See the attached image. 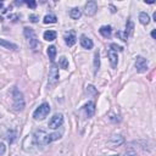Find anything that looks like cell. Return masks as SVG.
<instances>
[{
  "instance_id": "obj_14",
  "label": "cell",
  "mask_w": 156,
  "mask_h": 156,
  "mask_svg": "<svg viewBox=\"0 0 156 156\" xmlns=\"http://www.w3.org/2000/svg\"><path fill=\"white\" fill-rule=\"evenodd\" d=\"M99 32L104 38H110L112 34V28H111V26H101Z\"/></svg>"
},
{
  "instance_id": "obj_17",
  "label": "cell",
  "mask_w": 156,
  "mask_h": 156,
  "mask_svg": "<svg viewBox=\"0 0 156 156\" xmlns=\"http://www.w3.org/2000/svg\"><path fill=\"white\" fill-rule=\"evenodd\" d=\"M80 15H82V11H80L79 7H73V9L69 11V16H71L72 20H78V18L80 17Z\"/></svg>"
},
{
  "instance_id": "obj_13",
  "label": "cell",
  "mask_w": 156,
  "mask_h": 156,
  "mask_svg": "<svg viewBox=\"0 0 156 156\" xmlns=\"http://www.w3.org/2000/svg\"><path fill=\"white\" fill-rule=\"evenodd\" d=\"M124 143V138L122 135H112L110 139V144L112 146H119Z\"/></svg>"
},
{
  "instance_id": "obj_3",
  "label": "cell",
  "mask_w": 156,
  "mask_h": 156,
  "mask_svg": "<svg viewBox=\"0 0 156 156\" xmlns=\"http://www.w3.org/2000/svg\"><path fill=\"white\" fill-rule=\"evenodd\" d=\"M23 34H24V37H26V39L28 41L29 48L33 49V50H37L38 46H39V41H38V38H37V34L34 33V30L32 28L26 27L24 30H23Z\"/></svg>"
},
{
  "instance_id": "obj_2",
  "label": "cell",
  "mask_w": 156,
  "mask_h": 156,
  "mask_svg": "<svg viewBox=\"0 0 156 156\" xmlns=\"http://www.w3.org/2000/svg\"><path fill=\"white\" fill-rule=\"evenodd\" d=\"M12 99H13V110L15 111H23L24 106H26V102H24V98H23V94L18 90V88H13L12 90Z\"/></svg>"
},
{
  "instance_id": "obj_1",
  "label": "cell",
  "mask_w": 156,
  "mask_h": 156,
  "mask_svg": "<svg viewBox=\"0 0 156 156\" xmlns=\"http://www.w3.org/2000/svg\"><path fill=\"white\" fill-rule=\"evenodd\" d=\"M61 138V133H48L43 129H38L33 134V140L37 145H48Z\"/></svg>"
},
{
  "instance_id": "obj_8",
  "label": "cell",
  "mask_w": 156,
  "mask_h": 156,
  "mask_svg": "<svg viewBox=\"0 0 156 156\" xmlns=\"http://www.w3.org/2000/svg\"><path fill=\"white\" fill-rule=\"evenodd\" d=\"M98 11V5L95 1H88L85 4V15L87 16H94Z\"/></svg>"
},
{
  "instance_id": "obj_23",
  "label": "cell",
  "mask_w": 156,
  "mask_h": 156,
  "mask_svg": "<svg viewBox=\"0 0 156 156\" xmlns=\"http://www.w3.org/2000/svg\"><path fill=\"white\" fill-rule=\"evenodd\" d=\"M58 66H60L61 68H63V69H67V68H68V60H67L65 56L60 57V60H58Z\"/></svg>"
},
{
  "instance_id": "obj_31",
  "label": "cell",
  "mask_w": 156,
  "mask_h": 156,
  "mask_svg": "<svg viewBox=\"0 0 156 156\" xmlns=\"http://www.w3.org/2000/svg\"><path fill=\"white\" fill-rule=\"evenodd\" d=\"M145 2H147V4H154L155 1H154V0H149V1H145Z\"/></svg>"
},
{
  "instance_id": "obj_19",
  "label": "cell",
  "mask_w": 156,
  "mask_h": 156,
  "mask_svg": "<svg viewBox=\"0 0 156 156\" xmlns=\"http://www.w3.org/2000/svg\"><path fill=\"white\" fill-rule=\"evenodd\" d=\"M99 67H100V54H99V51H95V54H94V73H96L99 71Z\"/></svg>"
},
{
  "instance_id": "obj_15",
  "label": "cell",
  "mask_w": 156,
  "mask_h": 156,
  "mask_svg": "<svg viewBox=\"0 0 156 156\" xmlns=\"http://www.w3.org/2000/svg\"><path fill=\"white\" fill-rule=\"evenodd\" d=\"M0 46H2L5 49H9V50H17L18 49V46L16 44H13L11 41H7L5 39H0Z\"/></svg>"
},
{
  "instance_id": "obj_11",
  "label": "cell",
  "mask_w": 156,
  "mask_h": 156,
  "mask_svg": "<svg viewBox=\"0 0 156 156\" xmlns=\"http://www.w3.org/2000/svg\"><path fill=\"white\" fill-rule=\"evenodd\" d=\"M107 56H108V60H110V63H111V66H112L113 68H116V67H117V62H118L117 52L110 49V50L107 51Z\"/></svg>"
},
{
  "instance_id": "obj_12",
  "label": "cell",
  "mask_w": 156,
  "mask_h": 156,
  "mask_svg": "<svg viewBox=\"0 0 156 156\" xmlns=\"http://www.w3.org/2000/svg\"><path fill=\"white\" fill-rule=\"evenodd\" d=\"M80 45H82L84 49H88V50H89V49L93 48L94 44H93V40H91L90 38H88L87 35L83 34V35H80Z\"/></svg>"
},
{
  "instance_id": "obj_29",
  "label": "cell",
  "mask_w": 156,
  "mask_h": 156,
  "mask_svg": "<svg viewBox=\"0 0 156 156\" xmlns=\"http://www.w3.org/2000/svg\"><path fill=\"white\" fill-rule=\"evenodd\" d=\"M38 18H39V17H38L37 15H30V16H29V21H30V22H34V23L38 21Z\"/></svg>"
},
{
  "instance_id": "obj_27",
  "label": "cell",
  "mask_w": 156,
  "mask_h": 156,
  "mask_svg": "<svg viewBox=\"0 0 156 156\" xmlns=\"http://www.w3.org/2000/svg\"><path fill=\"white\" fill-rule=\"evenodd\" d=\"M123 156H136V152H135L133 149H128V150L124 152Z\"/></svg>"
},
{
  "instance_id": "obj_32",
  "label": "cell",
  "mask_w": 156,
  "mask_h": 156,
  "mask_svg": "<svg viewBox=\"0 0 156 156\" xmlns=\"http://www.w3.org/2000/svg\"><path fill=\"white\" fill-rule=\"evenodd\" d=\"M2 6H4V4H2V1H0V10L2 9Z\"/></svg>"
},
{
  "instance_id": "obj_18",
  "label": "cell",
  "mask_w": 156,
  "mask_h": 156,
  "mask_svg": "<svg viewBox=\"0 0 156 156\" xmlns=\"http://www.w3.org/2000/svg\"><path fill=\"white\" fill-rule=\"evenodd\" d=\"M139 22L141 23V24H149V22H150V17H149V15L146 13V12H140L139 13Z\"/></svg>"
},
{
  "instance_id": "obj_20",
  "label": "cell",
  "mask_w": 156,
  "mask_h": 156,
  "mask_svg": "<svg viewBox=\"0 0 156 156\" xmlns=\"http://www.w3.org/2000/svg\"><path fill=\"white\" fill-rule=\"evenodd\" d=\"M48 56H49V58L54 62L55 56H56V48H55L54 45H50V46L48 48Z\"/></svg>"
},
{
  "instance_id": "obj_30",
  "label": "cell",
  "mask_w": 156,
  "mask_h": 156,
  "mask_svg": "<svg viewBox=\"0 0 156 156\" xmlns=\"http://www.w3.org/2000/svg\"><path fill=\"white\" fill-rule=\"evenodd\" d=\"M151 37L155 39V37H156V30H155V29H152V32H151Z\"/></svg>"
},
{
  "instance_id": "obj_5",
  "label": "cell",
  "mask_w": 156,
  "mask_h": 156,
  "mask_svg": "<svg viewBox=\"0 0 156 156\" xmlns=\"http://www.w3.org/2000/svg\"><path fill=\"white\" fill-rule=\"evenodd\" d=\"M58 78H60V73H58V67L52 63L50 69H49V84L50 85H54L58 82Z\"/></svg>"
},
{
  "instance_id": "obj_7",
  "label": "cell",
  "mask_w": 156,
  "mask_h": 156,
  "mask_svg": "<svg viewBox=\"0 0 156 156\" xmlns=\"http://www.w3.org/2000/svg\"><path fill=\"white\" fill-rule=\"evenodd\" d=\"M135 69L139 73H144L147 69V60L143 56H138L135 61Z\"/></svg>"
},
{
  "instance_id": "obj_6",
  "label": "cell",
  "mask_w": 156,
  "mask_h": 156,
  "mask_svg": "<svg viewBox=\"0 0 156 156\" xmlns=\"http://www.w3.org/2000/svg\"><path fill=\"white\" fill-rule=\"evenodd\" d=\"M62 123H63V115H62V113H56V115H54V116L49 119V128L56 129V128L61 127Z\"/></svg>"
},
{
  "instance_id": "obj_33",
  "label": "cell",
  "mask_w": 156,
  "mask_h": 156,
  "mask_svg": "<svg viewBox=\"0 0 156 156\" xmlns=\"http://www.w3.org/2000/svg\"><path fill=\"white\" fill-rule=\"evenodd\" d=\"M111 156H118V155H111Z\"/></svg>"
},
{
  "instance_id": "obj_22",
  "label": "cell",
  "mask_w": 156,
  "mask_h": 156,
  "mask_svg": "<svg viewBox=\"0 0 156 156\" xmlns=\"http://www.w3.org/2000/svg\"><path fill=\"white\" fill-rule=\"evenodd\" d=\"M133 28H134V24H133V22H132V20L130 18H128V21H127V23H126V34L128 35V34H130L132 33V30H133Z\"/></svg>"
},
{
  "instance_id": "obj_4",
  "label": "cell",
  "mask_w": 156,
  "mask_h": 156,
  "mask_svg": "<svg viewBox=\"0 0 156 156\" xmlns=\"http://www.w3.org/2000/svg\"><path fill=\"white\" fill-rule=\"evenodd\" d=\"M50 112V105L46 102H43L39 107H37L33 112V117L34 119H44Z\"/></svg>"
},
{
  "instance_id": "obj_9",
  "label": "cell",
  "mask_w": 156,
  "mask_h": 156,
  "mask_svg": "<svg viewBox=\"0 0 156 156\" xmlns=\"http://www.w3.org/2000/svg\"><path fill=\"white\" fill-rule=\"evenodd\" d=\"M63 39H65V43H66L68 46H73V45L76 44V41H77V37H76V33H74L73 30H69V32L65 33Z\"/></svg>"
},
{
  "instance_id": "obj_26",
  "label": "cell",
  "mask_w": 156,
  "mask_h": 156,
  "mask_svg": "<svg viewBox=\"0 0 156 156\" xmlns=\"http://www.w3.org/2000/svg\"><path fill=\"white\" fill-rule=\"evenodd\" d=\"M24 2H26L30 9H35V7H37V2H35L34 0H27V1H24Z\"/></svg>"
},
{
  "instance_id": "obj_21",
  "label": "cell",
  "mask_w": 156,
  "mask_h": 156,
  "mask_svg": "<svg viewBox=\"0 0 156 156\" xmlns=\"http://www.w3.org/2000/svg\"><path fill=\"white\" fill-rule=\"evenodd\" d=\"M57 21V18H56V16L55 15H52V13H49V15H46L45 17H44V20H43V22L44 23H55Z\"/></svg>"
},
{
  "instance_id": "obj_25",
  "label": "cell",
  "mask_w": 156,
  "mask_h": 156,
  "mask_svg": "<svg viewBox=\"0 0 156 156\" xmlns=\"http://www.w3.org/2000/svg\"><path fill=\"white\" fill-rule=\"evenodd\" d=\"M110 48H111V50H113V51H122V50H123V48L119 46V45H117V44H111Z\"/></svg>"
},
{
  "instance_id": "obj_28",
  "label": "cell",
  "mask_w": 156,
  "mask_h": 156,
  "mask_svg": "<svg viewBox=\"0 0 156 156\" xmlns=\"http://www.w3.org/2000/svg\"><path fill=\"white\" fill-rule=\"evenodd\" d=\"M5 151H6L5 144H4V143H0V156H2V155L5 154Z\"/></svg>"
},
{
  "instance_id": "obj_10",
  "label": "cell",
  "mask_w": 156,
  "mask_h": 156,
  "mask_svg": "<svg viewBox=\"0 0 156 156\" xmlns=\"http://www.w3.org/2000/svg\"><path fill=\"white\" fill-rule=\"evenodd\" d=\"M83 110H84L87 117H88V118H91V117L94 116V113H95V104H94L93 101H88V102L83 106Z\"/></svg>"
},
{
  "instance_id": "obj_24",
  "label": "cell",
  "mask_w": 156,
  "mask_h": 156,
  "mask_svg": "<svg viewBox=\"0 0 156 156\" xmlns=\"http://www.w3.org/2000/svg\"><path fill=\"white\" fill-rule=\"evenodd\" d=\"M116 35H118V37H119V38H121L123 41H127V38H128V35H127L124 32H117V33H116Z\"/></svg>"
},
{
  "instance_id": "obj_16",
  "label": "cell",
  "mask_w": 156,
  "mask_h": 156,
  "mask_svg": "<svg viewBox=\"0 0 156 156\" xmlns=\"http://www.w3.org/2000/svg\"><path fill=\"white\" fill-rule=\"evenodd\" d=\"M43 37H44L45 40L52 41V40L56 39V32L55 30H46V32H44V35Z\"/></svg>"
}]
</instances>
